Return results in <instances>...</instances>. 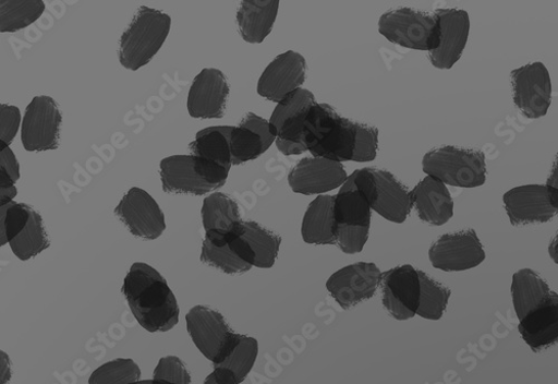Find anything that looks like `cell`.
<instances>
[{"label":"cell","mask_w":558,"mask_h":384,"mask_svg":"<svg viewBox=\"0 0 558 384\" xmlns=\"http://www.w3.org/2000/svg\"><path fill=\"white\" fill-rule=\"evenodd\" d=\"M122 293L135 320L148 332H168L178 324L177 299L153 266L134 263L124 278Z\"/></svg>","instance_id":"cell-1"},{"label":"cell","mask_w":558,"mask_h":384,"mask_svg":"<svg viewBox=\"0 0 558 384\" xmlns=\"http://www.w3.org/2000/svg\"><path fill=\"white\" fill-rule=\"evenodd\" d=\"M355 136V121L342 117L329 105L316 104L305 120L304 143L315 158L352 161Z\"/></svg>","instance_id":"cell-2"},{"label":"cell","mask_w":558,"mask_h":384,"mask_svg":"<svg viewBox=\"0 0 558 384\" xmlns=\"http://www.w3.org/2000/svg\"><path fill=\"white\" fill-rule=\"evenodd\" d=\"M171 28V17L162 11L142 7L121 36L119 61L130 71L149 64L161 50Z\"/></svg>","instance_id":"cell-3"},{"label":"cell","mask_w":558,"mask_h":384,"mask_svg":"<svg viewBox=\"0 0 558 384\" xmlns=\"http://www.w3.org/2000/svg\"><path fill=\"white\" fill-rule=\"evenodd\" d=\"M371 205L365 192L349 176L335 202V233L339 249L349 255L363 251L371 228Z\"/></svg>","instance_id":"cell-4"},{"label":"cell","mask_w":558,"mask_h":384,"mask_svg":"<svg viewBox=\"0 0 558 384\" xmlns=\"http://www.w3.org/2000/svg\"><path fill=\"white\" fill-rule=\"evenodd\" d=\"M423 170L446 185L476 188L485 184L487 165L481 151L445 146L430 151L423 159Z\"/></svg>","instance_id":"cell-5"},{"label":"cell","mask_w":558,"mask_h":384,"mask_svg":"<svg viewBox=\"0 0 558 384\" xmlns=\"http://www.w3.org/2000/svg\"><path fill=\"white\" fill-rule=\"evenodd\" d=\"M379 32L389 41L410 50L433 52L440 44L436 14L402 8L380 17Z\"/></svg>","instance_id":"cell-6"},{"label":"cell","mask_w":558,"mask_h":384,"mask_svg":"<svg viewBox=\"0 0 558 384\" xmlns=\"http://www.w3.org/2000/svg\"><path fill=\"white\" fill-rule=\"evenodd\" d=\"M352 176L365 192L372 211L396 224L407 220L413 208L411 191L391 172L364 168L355 170Z\"/></svg>","instance_id":"cell-7"},{"label":"cell","mask_w":558,"mask_h":384,"mask_svg":"<svg viewBox=\"0 0 558 384\" xmlns=\"http://www.w3.org/2000/svg\"><path fill=\"white\" fill-rule=\"evenodd\" d=\"M187 329L198 350L213 362L221 363L240 340L222 314L207 307H195L187 315Z\"/></svg>","instance_id":"cell-8"},{"label":"cell","mask_w":558,"mask_h":384,"mask_svg":"<svg viewBox=\"0 0 558 384\" xmlns=\"http://www.w3.org/2000/svg\"><path fill=\"white\" fill-rule=\"evenodd\" d=\"M62 112L51 96H35L23 118L22 142L29 153H45L60 148Z\"/></svg>","instance_id":"cell-9"},{"label":"cell","mask_w":558,"mask_h":384,"mask_svg":"<svg viewBox=\"0 0 558 384\" xmlns=\"http://www.w3.org/2000/svg\"><path fill=\"white\" fill-rule=\"evenodd\" d=\"M502 201L513 226L544 224L558 215V190L547 184H526L510 189Z\"/></svg>","instance_id":"cell-10"},{"label":"cell","mask_w":558,"mask_h":384,"mask_svg":"<svg viewBox=\"0 0 558 384\" xmlns=\"http://www.w3.org/2000/svg\"><path fill=\"white\" fill-rule=\"evenodd\" d=\"M432 265L444 272H462L477 267L486 253L474 229L440 236L429 251Z\"/></svg>","instance_id":"cell-11"},{"label":"cell","mask_w":558,"mask_h":384,"mask_svg":"<svg viewBox=\"0 0 558 384\" xmlns=\"http://www.w3.org/2000/svg\"><path fill=\"white\" fill-rule=\"evenodd\" d=\"M511 86L517 108L527 119L545 117L551 105V81L542 62L511 71Z\"/></svg>","instance_id":"cell-12"},{"label":"cell","mask_w":558,"mask_h":384,"mask_svg":"<svg viewBox=\"0 0 558 384\" xmlns=\"http://www.w3.org/2000/svg\"><path fill=\"white\" fill-rule=\"evenodd\" d=\"M381 277L383 272L376 264L356 263L336 272L327 288L343 310H350L376 296Z\"/></svg>","instance_id":"cell-13"},{"label":"cell","mask_w":558,"mask_h":384,"mask_svg":"<svg viewBox=\"0 0 558 384\" xmlns=\"http://www.w3.org/2000/svg\"><path fill=\"white\" fill-rule=\"evenodd\" d=\"M130 232L138 238L156 240L167 229L166 218L158 203L142 188H131L114 211Z\"/></svg>","instance_id":"cell-14"},{"label":"cell","mask_w":558,"mask_h":384,"mask_svg":"<svg viewBox=\"0 0 558 384\" xmlns=\"http://www.w3.org/2000/svg\"><path fill=\"white\" fill-rule=\"evenodd\" d=\"M383 304L398 321L416 315L421 303L422 285L418 271L411 265H402L383 273Z\"/></svg>","instance_id":"cell-15"},{"label":"cell","mask_w":558,"mask_h":384,"mask_svg":"<svg viewBox=\"0 0 558 384\" xmlns=\"http://www.w3.org/2000/svg\"><path fill=\"white\" fill-rule=\"evenodd\" d=\"M307 64L304 57L289 51L278 56L263 72L257 93L262 98L279 104L288 95L302 88L305 83Z\"/></svg>","instance_id":"cell-16"},{"label":"cell","mask_w":558,"mask_h":384,"mask_svg":"<svg viewBox=\"0 0 558 384\" xmlns=\"http://www.w3.org/2000/svg\"><path fill=\"white\" fill-rule=\"evenodd\" d=\"M348 178L341 163L311 157L302 159L291 170L289 184L295 194L312 196L341 188Z\"/></svg>","instance_id":"cell-17"},{"label":"cell","mask_w":558,"mask_h":384,"mask_svg":"<svg viewBox=\"0 0 558 384\" xmlns=\"http://www.w3.org/2000/svg\"><path fill=\"white\" fill-rule=\"evenodd\" d=\"M435 14L440 26V44L437 50L429 53V59L436 69L450 70L461 59L468 45L470 14L458 9H440Z\"/></svg>","instance_id":"cell-18"},{"label":"cell","mask_w":558,"mask_h":384,"mask_svg":"<svg viewBox=\"0 0 558 384\" xmlns=\"http://www.w3.org/2000/svg\"><path fill=\"white\" fill-rule=\"evenodd\" d=\"M230 85L217 69H205L194 80L189 94V112L194 119H221L225 117Z\"/></svg>","instance_id":"cell-19"},{"label":"cell","mask_w":558,"mask_h":384,"mask_svg":"<svg viewBox=\"0 0 558 384\" xmlns=\"http://www.w3.org/2000/svg\"><path fill=\"white\" fill-rule=\"evenodd\" d=\"M201 261L229 275H242L255 266V255L241 235H206Z\"/></svg>","instance_id":"cell-20"},{"label":"cell","mask_w":558,"mask_h":384,"mask_svg":"<svg viewBox=\"0 0 558 384\" xmlns=\"http://www.w3.org/2000/svg\"><path fill=\"white\" fill-rule=\"evenodd\" d=\"M275 141L269 121L255 113H247L240 125H230L229 144L232 166L258 159L267 153Z\"/></svg>","instance_id":"cell-21"},{"label":"cell","mask_w":558,"mask_h":384,"mask_svg":"<svg viewBox=\"0 0 558 384\" xmlns=\"http://www.w3.org/2000/svg\"><path fill=\"white\" fill-rule=\"evenodd\" d=\"M160 177L167 194L204 196L216 189L203 177L195 156H172L160 163Z\"/></svg>","instance_id":"cell-22"},{"label":"cell","mask_w":558,"mask_h":384,"mask_svg":"<svg viewBox=\"0 0 558 384\" xmlns=\"http://www.w3.org/2000/svg\"><path fill=\"white\" fill-rule=\"evenodd\" d=\"M413 208L418 218L433 226H442L453 217V201L447 185L427 176L411 190Z\"/></svg>","instance_id":"cell-23"},{"label":"cell","mask_w":558,"mask_h":384,"mask_svg":"<svg viewBox=\"0 0 558 384\" xmlns=\"http://www.w3.org/2000/svg\"><path fill=\"white\" fill-rule=\"evenodd\" d=\"M522 339L539 353L558 345V295L550 292L547 300L531 312L519 325Z\"/></svg>","instance_id":"cell-24"},{"label":"cell","mask_w":558,"mask_h":384,"mask_svg":"<svg viewBox=\"0 0 558 384\" xmlns=\"http://www.w3.org/2000/svg\"><path fill=\"white\" fill-rule=\"evenodd\" d=\"M203 224L207 236L241 235L244 220L239 204L231 197L215 192L204 201Z\"/></svg>","instance_id":"cell-25"},{"label":"cell","mask_w":558,"mask_h":384,"mask_svg":"<svg viewBox=\"0 0 558 384\" xmlns=\"http://www.w3.org/2000/svg\"><path fill=\"white\" fill-rule=\"evenodd\" d=\"M335 202L336 196L320 195L310 204L302 224V237L306 244L337 245Z\"/></svg>","instance_id":"cell-26"},{"label":"cell","mask_w":558,"mask_h":384,"mask_svg":"<svg viewBox=\"0 0 558 384\" xmlns=\"http://www.w3.org/2000/svg\"><path fill=\"white\" fill-rule=\"evenodd\" d=\"M278 10L277 0H244L238 13L242 38L250 44H262L274 28Z\"/></svg>","instance_id":"cell-27"},{"label":"cell","mask_w":558,"mask_h":384,"mask_svg":"<svg viewBox=\"0 0 558 384\" xmlns=\"http://www.w3.org/2000/svg\"><path fill=\"white\" fill-rule=\"evenodd\" d=\"M548 284L534 271L521 269L513 276L511 298L520 321L541 307L550 295Z\"/></svg>","instance_id":"cell-28"},{"label":"cell","mask_w":558,"mask_h":384,"mask_svg":"<svg viewBox=\"0 0 558 384\" xmlns=\"http://www.w3.org/2000/svg\"><path fill=\"white\" fill-rule=\"evenodd\" d=\"M230 125L210 127L199 131L190 144L192 156L231 169Z\"/></svg>","instance_id":"cell-29"},{"label":"cell","mask_w":558,"mask_h":384,"mask_svg":"<svg viewBox=\"0 0 558 384\" xmlns=\"http://www.w3.org/2000/svg\"><path fill=\"white\" fill-rule=\"evenodd\" d=\"M241 236L255 255V267L271 268L282 245V237L256 221H244Z\"/></svg>","instance_id":"cell-30"},{"label":"cell","mask_w":558,"mask_h":384,"mask_svg":"<svg viewBox=\"0 0 558 384\" xmlns=\"http://www.w3.org/2000/svg\"><path fill=\"white\" fill-rule=\"evenodd\" d=\"M45 12L41 0H2L0 32L15 33L34 24Z\"/></svg>","instance_id":"cell-31"},{"label":"cell","mask_w":558,"mask_h":384,"mask_svg":"<svg viewBox=\"0 0 558 384\" xmlns=\"http://www.w3.org/2000/svg\"><path fill=\"white\" fill-rule=\"evenodd\" d=\"M15 256L21 261L36 257L51 248L48 232H46L41 216L33 209L31 219L23 231L10 243Z\"/></svg>","instance_id":"cell-32"},{"label":"cell","mask_w":558,"mask_h":384,"mask_svg":"<svg viewBox=\"0 0 558 384\" xmlns=\"http://www.w3.org/2000/svg\"><path fill=\"white\" fill-rule=\"evenodd\" d=\"M258 356V343L252 336L241 334L240 340L226 359L215 365L226 372L238 384L243 383L253 370Z\"/></svg>","instance_id":"cell-33"},{"label":"cell","mask_w":558,"mask_h":384,"mask_svg":"<svg viewBox=\"0 0 558 384\" xmlns=\"http://www.w3.org/2000/svg\"><path fill=\"white\" fill-rule=\"evenodd\" d=\"M418 277H421L422 293L416 315L426 320L438 321L447 310L451 291L423 271H418Z\"/></svg>","instance_id":"cell-34"},{"label":"cell","mask_w":558,"mask_h":384,"mask_svg":"<svg viewBox=\"0 0 558 384\" xmlns=\"http://www.w3.org/2000/svg\"><path fill=\"white\" fill-rule=\"evenodd\" d=\"M315 105V96L307 88H299L288 95L286 99L277 104L270 117L269 128L271 134L276 137L279 127L286 120L310 111Z\"/></svg>","instance_id":"cell-35"},{"label":"cell","mask_w":558,"mask_h":384,"mask_svg":"<svg viewBox=\"0 0 558 384\" xmlns=\"http://www.w3.org/2000/svg\"><path fill=\"white\" fill-rule=\"evenodd\" d=\"M140 377L142 370L133 360L117 359L93 372L88 384H130L140 381Z\"/></svg>","instance_id":"cell-36"},{"label":"cell","mask_w":558,"mask_h":384,"mask_svg":"<svg viewBox=\"0 0 558 384\" xmlns=\"http://www.w3.org/2000/svg\"><path fill=\"white\" fill-rule=\"evenodd\" d=\"M32 212L28 205L15 202L0 207V245L10 244L23 231Z\"/></svg>","instance_id":"cell-37"},{"label":"cell","mask_w":558,"mask_h":384,"mask_svg":"<svg viewBox=\"0 0 558 384\" xmlns=\"http://www.w3.org/2000/svg\"><path fill=\"white\" fill-rule=\"evenodd\" d=\"M355 151L352 161H374L377 158L379 151V129L374 125L360 122H355Z\"/></svg>","instance_id":"cell-38"},{"label":"cell","mask_w":558,"mask_h":384,"mask_svg":"<svg viewBox=\"0 0 558 384\" xmlns=\"http://www.w3.org/2000/svg\"><path fill=\"white\" fill-rule=\"evenodd\" d=\"M153 384H192V375L179 358L166 357L154 372Z\"/></svg>","instance_id":"cell-39"},{"label":"cell","mask_w":558,"mask_h":384,"mask_svg":"<svg viewBox=\"0 0 558 384\" xmlns=\"http://www.w3.org/2000/svg\"><path fill=\"white\" fill-rule=\"evenodd\" d=\"M21 121L22 116L17 107L0 106V142L11 146L20 130Z\"/></svg>","instance_id":"cell-40"},{"label":"cell","mask_w":558,"mask_h":384,"mask_svg":"<svg viewBox=\"0 0 558 384\" xmlns=\"http://www.w3.org/2000/svg\"><path fill=\"white\" fill-rule=\"evenodd\" d=\"M0 170L8 172L15 182L21 178L17 158L11 147L3 142H0Z\"/></svg>","instance_id":"cell-41"},{"label":"cell","mask_w":558,"mask_h":384,"mask_svg":"<svg viewBox=\"0 0 558 384\" xmlns=\"http://www.w3.org/2000/svg\"><path fill=\"white\" fill-rule=\"evenodd\" d=\"M204 384H238L234 379L220 369L214 371L206 377Z\"/></svg>","instance_id":"cell-42"},{"label":"cell","mask_w":558,"mask_h":384,"mask_svg":"<svg viewBox=\"0 0 558 384\" xmlns=\"http://www.w3.org/2000/svg\"><path fill=\"white\" fill-rule=\"evenodd\" d=\"M546 184L558 190V154L555 157Z\"/></svg>","instance_id":"cell-43"},{"label":"cell","mask_w":558,"mask_h":384,"mask_svg":"<svg viewBox=\"0 0 558 384\" xmlns=\"http://www.w3.org/2000/svg\"><path fill=\"white\" fill-rule=\"evenodd\" d=\"M548 254L554 263L558 264V232L555 235L549 244Z\"/></svg>","instance_id":"cell-44"},{"label":"cell","mask_w":558,"mask_h":384,"mask_svg":"<svg viewBox=\"0 0 558 384\" xmlns=\"http://www.w3.org/2000/svg\"><path fill=\"white\" fill-rule=\"evenodd\" d=\"M130 384H153V380H140Z\"/></svg>","instance_id":"cell-45"}]
</instances>
